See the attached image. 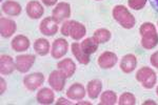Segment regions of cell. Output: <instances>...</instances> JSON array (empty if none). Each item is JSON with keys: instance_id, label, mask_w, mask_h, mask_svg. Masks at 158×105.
Masks as SVG:
<instances>
[{"instance_id": "obj_27", "label": "cell", "mask_w": 158, "mask_h": 105, "mask_svg": "<svg viewBox=\"0 0 158 105\" xmlns=\"http://www.w3.org/2000/svg\"><path fill=\"white\" fill-rule=\"evenodd\" d=\"M119 105H135L136 104V97L132 93L126 91L119 97L118 100Z\"/></svg>"}, {"instance_id": "obj_25", "label": "cell", "mask_w": 158, "mask_h": 105, "mask_svg": "<svg viewBox=\"0 0 158 105\" xmlns=\"http://www.w3.org/2000/svg\"><path fill=\"white\" fill-rule=\"evenodd\" d=\"M116 103H118V98L115 91H106L100 94L99 105H115Z\"/></svg>"}, {"instance_id": "obj_17", "label": "cell", "mask_w": 158, "mask_h": 105, "mask_svg": "<svg viewBox=\"0 0 158 105\" xmlns=\"http://www.w3.org/2000/svg\"><path fill=\"white\" fill-rule=\"evenodd\" d=\"M11 46L15 52L23 53L31 46L30 39L24 35H17L11 41Z\"/></svg>"}, {"instance_id": "obj_22", "label": "cell", "mask_w": 158, "mask_h": 105, "mask_svg": "<svg viewBox=\"0 0 158 105\" xmlns=\"http://www.w3.org/2000/svg\"><path fill=\"white\" fill-rule=\"evenodd\" d=\"M102 91V82L98 79H93V80L89 81L88 85H86V93L90 99L95 100L99 97Z\"/></svg>"}, {"instance_id": "obj_9", "label": "cell", "mask_w": 158, "mask_h": 105, "mask_svg": "<svg viewBox=\"0 0 158 105\" xmlns=\"http://www.w3.org/2000/svg\"><path fill=\"white\" fill-rule=\"evenodd\" d=\"M69 50V42L64 38H58L52 44L51 56L54 59H61L64 57Z\"/></svg>"}, {"instance_id": "obj_1", "label": "cell", "mask_w": 158, "mask_h": 105, "mask_svg": "<svg viewBox=\"0 0 158 105\" xmlns=\"http://www.w3.org/2000/svg\"><path fill=\"white\" fill-rule=\"evenodd\" d=\"M139 33L141 36V46L144 50H151L158 44V33L156 26L152 22H144L139 27Z\"/></svg>"}, {"instance_id": "obj_6", "label": "cell", "mask_w": 158, "mask_h": 105, "mask_svg": "<svg viewBox=\"0 0 158 105\" xmlns=\"http://www.w3.org/2000/svg\"><path fill=\"white\" fill-rule=\"evenodd\" d=\"M52 16L58 23L68 20L71 17V6L68 2H58L52 11Z\"/></svg>"}, {"instance_id": "obj_36", "label": "cell", "mask_w": 158, "mask_h": 105, "mask_svg": "<svg viewBox=\"0 0 158 105\" xmlns=\"http://www.w3.org/2000/svg\"><path fill=\"white\" fill-rule=\"evenodd\" d=\"M77 104H78V105H82V104H88V105H92V103H91V102H85V101H81V100H80V101L78 102Z\"/></svg>"}, {"instance_id": "obj_18", "label": "cell", "mask_w": 158, "mask_h": 105, "mask_svg": "<svg viewBox=\"0 0 158 105\" xmlns=\"http://www.w3.org/2000/svg\"><path fill=\"white\" fill-rule=\"evenodd\" d=\"M54 89L52 87H42L38 91V93L36 95V99L37 102L39 104L43 105H49L53 104L55 101V94H54Z\"/></svg>"}, {"instance_id": "obj_3", "label": "cell", "mask_w": 158, "mask_h": 105, "mask_svg": "<svg viewBox=\"0 0 158 105\" xmlns=\"http://www.w3.org/2000/svg\"><path fill=\"white\" fill-rule=\"evenodd\" d=\"M136 80L142 85V87L146 89H151L156 85L157 82V76L154 70L148 66L139 68L136 73Z\"/></svg>"}, {"instance_id": "obj_35", "label": "cell", "mask_w": 158, "mask_h": 105, "mask_svg": "<svg viewBox=\"0 0 158 105\" xmlns=\"http://www.w3.org/2000/svg\"><path fill=\"white\" fill-rule=\"evenodd\" d=\"M147 104H156V102H154L153 100H147L146 102H143V105H147Z\"/></svg>"}, {"instance_id": "obj_24", "label": "cell", "mask_w": 158, "mask_h": 105, "mask_svg": "<svg viewBox=\"0 0 158 105\" xmlns=\"http://www.w3.org/2000/svg\"><path fill=\"white\" fill-rule=\"evenodd\" d=\"M80 46L82 48V50L85 52L86 55L91 56L92 54H95L96 50H98L99 44L97 43V41L94 39L93 37H89L86 38L80 43Z\"/></svg>"}, {"instance_id": "obj_29", "label": "cell", "mask_w": 158, "mask_h": 105, "mask_svg": "<svg viewBox=\"0 0 158 105\" xmlns=\"http://www.w3.org/2000/svg\"><path fill=\"white\" fill-rule=\"evenodd\" d=\"M69 30H70V20H65V21L62 22V25H61V29H60V32L61 34L63 36H65V37H68L69 35Z\"/></svg>"}, {"instance_id": "obj_8", "label": "cell", "mask_w": 158, "mask_h": 105, "mask_svg": "<svg viewBox=\"0 0 158 105\" xmlns=\"http://www.w3.org/2000/svg\"><path fill=\"white\" fill-rule=\"evenodd\" d=\"M65 80H67V78L63 76V74L61 73L59 70H55L50 74L48 82H49L50 86L54 89L55 91L61 93V91H63V89H64Z\"/></svg>"}, {"instance_id": "obj_5", "label": "cell", "mask_w": 158, "mask_h": 105, "mask_svg": "<svg viewBox=\"0 0 158 105\" xmlns=\"http://www.w3.org/2000/svg\"><path fill=\"white\" fill-rule=\"evenodd\" d=\"M44 82V75L42 73H32L24 76L23 78V85L24 87L30 91H35Z\"/></svg>"}, {"instance_id": "obj_10", "label": "cell", "mask_w": 158, "mask_h": 105, "mask_svg": "<svg viewBox=\"0 0 158 105\" xmlns=\"http://www.w3.org/2000/svg\"><path fill=\"white\" fill-rule=\"evenodd\" d=\"M118 58L117 55L113 52H103L97 59V64L102 70H110L116 65Z\"/></svg>"}, {"instance_id": "obj_19", "label": "cell", "mask_w": 158, "mask_h": 105, "mask_svg": "<svg viewBox=\"0 0 158 105\" xmlns=\"http://www.w3.org/2000/svg\"><path fill=\"white\" fill-rule=\"evenodd\" d=\"M57 70H59L67 79L71 78L76 71V64L71 58H65L57 63Z\"/></svg>"}, {"instance_id": "obj_4", "label": "cell", "mask_w": 158, "mask_h": 105, "mask_svg": "<svg viewBox=\"0 0 158 105\" xmlns=\"http://www.w3.org/2000/svg\"><path fill=\"white\" fill-rule=\"evenodd\" d=\"M36 61V56L32 54H22L18 55L15 58V63H16V71L21 74L27 73L32 66L34 65Z\"/></svg>"}, {"instance_id": "obj_2", "label": "cell", "mask_w": 158, "mask_h": 105, "mask_svg": "<svg viewBox=\"0 0 158 105\" xmlns=\"http://www.w3.org/2000/svg\"><path fill=\"white\" fill-rule=\"evenodd\" d=\"M112 16L117 23L126 30L133 29L136 24V19L133 16V14L129 11V9H127L126 6H121V4L113 7Z\"/></svg>"}, {"instance_id": "obj_16", "label": "cell", "mask_w": 158, "mask_h": 105, "mask_svg": "<svg viewBox=\"0 0 158 105\" xmlns=\"http://www.w3.org/2000/svg\"><path fill=\"white\" fill-rule=\"evenodd\" d=\"M1 10L6 16L10 17H17L21 14L22 12V6H20V3H18L15 0H6L2 3Z\"/></svg>"}, {"instance_id": "obj_14", "label": "cell", "mask_w": 158, "mask_h": 105, "mask_svg": "<svg viewBox=\"0 0 158 105\" xmlns=\"http://www.w3.org/2000/svg\"><path fill=\"white\" fill-rule=\"evenodd\" d=\"M85 95L86 91L85 86L81 83H78V82L73 83L67 91V97L70 100H73V101H80V100L85 98Z\"/></svg>"}, {"instance_id": "obj_37", "label": "cell", "mask_w": 158, "mask_h": 105, "mask_svg": "<svg viewBox=\"0 0 158 105\" xmlns=\"http://www.w3.org/2000/svg\"><path fill=\"white\" fill-rule=\"evenodd\" d=\"M156 95H157V96H158V86H157V87H156Z\"/></svg>"}, {"instance_id": "obj_32", "label": "cell", "mask_w": 158, "mask_h": 105, "mask_svg": "<svg viewBox=\"0 0 158 105\" xmlns=\"http://www.w3.org/2000/svg\"><path fill=\"white\" fill-rule=\"evenodd\" d=\"M60 104H63V105H70V104H72V102H70L68 99H65V98H59L56 101V105H60Z\"/></svg>"}, {"instance_id": "obj_31", "label": "cell", "mask_w": 158, "mask_h": 105, "mask_svg": "<svg viewBox=\"0 0 158 105\" xmlns=\"http://www.w3.org/2000/svg\"><path fill=\"white\" fill-rule=\"evenodd\" d=\"M45 6H54L58 3V0H41Z\"/></svg>"}, {"instance_id": "obj_20", "label": "cell", "mask_w": 158, "mask_h": 105, "mask_svg": "<svg viewBox=\"0 0 158 105\" xmlns=\"http://www.w3.org/2000/svg\"><path fill=\"white\" fill-rule=\"evenodd\" d=\"M137 66V58L133 54H127L120 61V70L124 74H131Z\"/></svg>"}, {"instance_id": "obj_7", "label": "cell", "mask_w": 158, "mask_h": 105, "mask_svg": "<svg viewBox=\"0 0 158 105\" xmlns=\"http://www.w3.org/2000/svg\"><path fill=\"white\" fill-rule=\"evenodd\" d=\"M58 24L59 23L56 21L55 18L53 16L45 17V18H43L41 20V22H40L39 30L42 35L51 37V36H54L55 34H57L58 30H59Z\"/></svg>"}, {"instance_id": "obj_33", "label": "cell", "mask_w": 158, "mask_h": 105, "mask_svg": "<svg viewBox=\"0 0 158 105\" xmlns=\"http://www.w3.org/2000/svg\"><path fill=\"white\" fill-rule=\"evenodd\" d=\"M0 82H1V88H0V94L3 95L4 91H6V81L4 80L3 78L0 79Z\"/></svg>"}, {"instance_id": "obj_26", "label": "cell", "mask_w": 158, "mask_h": 105, "mask_svg": "<svg viewBox=\"0 0 158 105\" xmlns=\"http://www.w3.org/2000/svg\"><path fill=\"white\" fill-rule=\"evenodd\" d=\"M112 37L111 32L108 29H98L94 32L93 38L97 41L98 44H103V43L110 41Z\"/></svg>"}, {"instance_id": "obj_11", "label": "cell", "mask_w": 158, "mask_h": 105, "mask_svg": "<svg viewBox=\"0 0 158 105\" xmlns=\"http://www.w3.org/2000/svg\"><path fill=\"white\" fill-rule=\"evenodd\" d=\"M25 12H27V15L31 19L36 20V19H40L43 16V14H44V7L37 0H31V1L27 3Z\"/></svg>"}, {"instance_id": "obj_21", "label": "cell", "mask_w": 158, "mask_h": 105, "mask_svg": "<svg viewBox=\"0 0 158 105\" xmlns=\"http://www.w3.org/2000/svg\"><path fill=\"white\" fill-rule=\"evenodd\" d=\"M71 50H72L73 56L80 64L88 65L89 63H90V56L86 55V54L83 52L82 48L80 46V43L73 42L72 45H71Z\"/></svg>"}, {"instance_id": "obj_15", "label": "cell", "mask_w": 158, "mask_h": 105, "mask_svg": "<svg viewBox=\"0 0 158 105\" xmlns=\"http://www.w3.org/2000/svg\"><path fill=\"white\" fill-rule=\"evenodd\" d=\"M86 34L85 26L80 22L76 21V20H70V30H69V35L73 40L78 41L81 40Z\"/></svg>"}, {"instance_id": "obj_12", "label": "cell", "mask_w": 158, "mask_h": 105, "mask_svg": "<svg viewBox=\"0 0 158 105\" xmlns=\"http://www.w3.org/2000/svg\"><path fill=\"white\" fill-rule=\"evenodd\" d=\"M17 24L13 19L6 17L0 18V34L3 38H10L16 33Z\"/></svg>"}, {"instance_id": "obj_23", "label": "cell", "mask_w": 158, "mask_h": 105, "mask_svg": "<svg viewBox=\"0 0 158 105\" xmlns=\"http://www.w3.org/2000/svg\"><path fill=\"white\" fill-rule=\"evenodd\" d=\"M33 47H34V50L37 55L41 56H47L48 54L51 53V45L49 40H47L45 38H38V39L35 40L34 44H33Z\"/></svg>"}, {"instance_id": "obj_34", "label": "cell", "mask_w": 158, "mask_h": 105, "mask_svg": "<svg viewBox=\"0 0 158 105\" xmlns=\"http://www.w3.org/2000/svg\"><path fill=\"white\" fill-rule=\"evenodd\" d=\"M151 2H152L153 6H154L156 10H158V0H151Z\"/></svg>"}, {"instance_id": "obj_28", "label": "cell", "mask_w": 158, "mask_h": 105, "mask_svg": "<svg viewBox=\"0 0 158 105\" xmlns=\"http://www.w3.org/2000/svg\"><path fill=\"white\" fill-rule=\"evenodd\" d=\"M147 4V0H128V6L134 11H140Z\"/></svg>"}, {"instance_id": "obj_13", "label": "cell", "mask_w": 158, "mask_h": 105, "mask_svg": "<svg viewBox=\"0 0 158 105\" xmlns=\"http://www.w3.org/2000/svg\"><path fill=\"white\" fill-rule=\"evenodd\" d=\"M16 70V63L10 55L2 54L0 56V74L3 76L12 75Z\"/></svg>"}, {"instance_id": "obj_38", "label": "cell", "mask_w": 158, "mask_h": 105, "mask_svg": "<svg viewBox=\"0 0 158 105\" xmlns=\"http://www.w3.org/2000/svg\"><path fill=\"white\" fill-rule=\"evenodd\" d=\"M95 1H101V0H95Z\"/></svg>"}, {"instance_id": "obj_30", "label": "cell", "mask_w": 158, "mask_h": 105, "mask_svg": "<svg viewBox=\"0 0 158 105\" xmlns=\"http://www.w3.org/2000/svg\"><path fill=\"white\" fill-rule=\"evenodd\" d=\"M150 62H151L152 66L158 68V50L155 53H153L151 55V57H150Z\"/></svg>"}]
</instances>
